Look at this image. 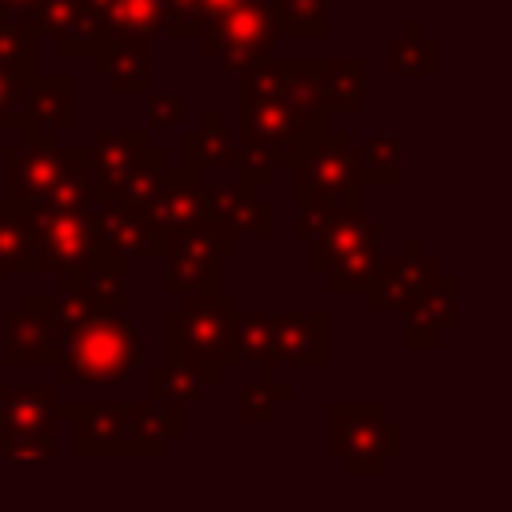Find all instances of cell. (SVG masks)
Masks as SVG:
<instances>
[{
  "label": "cell",
  "instance_id": "cell-10",
  "mask_svg": "<svg viewBox=\"0 0 512 512\" xmlns=\"http://www.w3.org/2000/svg\"><path fill=\"white\" fill-rule=\"evenodd\" d=\"M196 40H200V52L220 68V76H240L252 60L272 56L284 36L276 28L272 0H236Z\"/></svg>",
  "mask_w": 512,
  "mask_h": 512
},
{
  "label": "cell",
  "instance_id": "cell-4",
  "mask_svg": "<svg viewBox=\"0 0 512 512\" xmlns=\"http://www.w3.org/2000/svg\"><path fill=\"white\" fill-rule=\"evenodd\" d=\"M236 108L240 112H236V128H232L236 132L232 168L252 188H268L276 180V172L296 160V152L304 148V140L312 132L288 112L280 92L276 96H240Z\"/></svg>",
  "mask_w": 512,
  "mask_h": 512
},
{
  "label": "cell",
  "instance_id": "cell-21",
  "mask_svg": "<svg viewBox=\"0 0 512 512\" xmlns=\"http://www.w3.org/2000/svg\"><path fill=\"white\" fill-rule=\"evenodd\" d=\"M400 316H404V328H400L404 348H436L460 324V276L440 272L420 300L400 308Z\"/></svg>",
  "mask_w": 512,
  "mask_h": 512
},
{
  "label": "cell",
  "instance_id": "cell-17",
  "mask_svg": "<svg viewBox=\"0 0 512 512\" xmlns=\"http://www.w3.org/2000/svg\"><path fill=\"white\" fill-rule=\"evenodd\" d=\"M204 172L192 164H164L160 180L152 184V192L144 196V216L152 236L164 244L172 232L200 224L204 220Z\"/></svg>",
  "mask_w": 512,
  "mask_h": 512
},
{
  "label": "cell",
  "instance_id": "cell-7",
  "mask_svg": "<svg viewBox=\"0 0 512 512\" xmlns=\"http://www.w3.org/2000/svg\"><path fill=\"white\" fill-rule=\"evenodd\" d=\"M0 456L56 460L60 456V388L0 384Z\"/></svg>",
  "mask_w": 512,
  "mask_h": 512
},
{
  "label": "cell",
  "instance_id": "cell-16",
  "mask_svg": "<svg viewBox=\"0 0 512 512\" xmlns=\"http://www.w3.org/2000/svg\"><path fill=\"white\" fill-rule=\"evenodd\" d=\"M204 220H212L228 240H272L276 236V204L256 196L248 180L204 184Z\"/></svg>",
  "mask_w": 512,
  "mask_h": 512
},
{
  "label": "cell",
  "instance_id": "cell-33",
  "mask_svg": "<svg viewBox=\"0 0 512 512\" xmlns=\"http://www.w3.org/2000/svg\"><path fill=\"white\" fill-rule=\"evenodd\" d=\"M332 4L336 0H272L280 36H292V40H328L332 36Z\"/></svg>",
  "mask_w": 512,
  "mask_h": 512
},
{
  "label": "cell",
  "instance_id": "cell-19",
  "mask_svg": "<svg viewBox=\"0 0 512 512\" xmlns=\"http://www.w3.org/2000/svg\"><path fill=\"white\" fill-rule=\"evenodd\" d=\"M388 236V220L368 216V200H352V204H332L320 220V228L304 240L308 244V272L324 276L344 252L384 240Z\"/></svg>",
  "mask_w": 512,
  "mask_h": 512
},
{
  "label": "cell",
  "instance_id": "cell-9",
  "mask_svg": "<svg viewBox=\"0 0 512 512\" xmlns=\"http://www.w3.org/2000/svg\"><path fill=\"white\" fill-rule=\"evenodd\" d=\"M88 156L100 176V188L108 196L136 200V204H144V196L152 192V184L160 180V172L168 164V152L148 144V128H132V132L96 128Z\"/></svg>",
  "mask_w": 512,
  "mask_h": 512
},
{
  "label": "cell",
  "instance_id": "cell-5",
  "mask_svg": "<svg viewBox=\"0 0 512 512\" xmlns=\"http://www.w3.org/2000/svg\"><path fill=\"white\" fill-rule=\"evenodd\" d=\"M328 452L348 476H384L404 456V424L372 400L328 404Z\"/></svg>",
  "mask_w": 512,
  "mask_h": 512
},
{
  "label": "cell",
  "instance_id": "cell-23",
  "mask_svg": "<svg viewBox=\"0 0 512 512\" xmlns=\"http://www.w3.org/2000/svg\"><path fill=\"white\" fill-rule=\"evenodd\" d=\"M280 100L288 104V112L308 132L328 128V112H324V100H320V60L316 56H288L284 60Z\"/></svg>",
  "mask_w": 512,
  "mask_h": 512
},
{
  "label": "cell",
  "instance_id": "cell-2",
  "mask_svg": "<svg viewBox=\"0 0 512 512\" xmlns=\"http://www.w3.org/2000/svg\"><path fill=\"white\" fill-rule=\"evenodd\" d=\"M148 340L132 324V296L100 308L80 328L60 336L56 352V388L84 384V388H112L124 384L136 368H144Z\"/></svg>",
  "mask_w": 512,
  "mask_h": 512
},
{
  "label": "cell",
  "instance_id": "cell-14",
  "mask_svg": "<svg viewBox=\"0 0 512 512\" xmlns=\"http://www.w3.org/2000/svg\"><path fill=\"white\" fill-rule=\"evenodd\" d=\"M440 272H444L440 260L436 256H424L420 236H408L404 248H400V256H380L376 260V268H372V276H368V284L360 292L364 296V308L368 312H400L412 300H420L436 284Z\"/></svg>",
  "mask_w": 512,
  "mask_h": 512
},
{
  "label": "cell",
  "instance_id": "cell-30",
  "mask_svg": "<svg viewBox=\"0 0 512 512\" xmlns=\"http://www.w3.org/2000/svg\"><path fill=\"white\" fill-rule=\"evenodd\" d=\"M0 276H36L32 224L8 200H0Z\"/></svg>",
  "mask_w": 512,
  "mask_h": 512
},
{
  "label": "cell",
  "instance_id": "cell-18",
  "mask_svg": "<svg viewBox=\"0 0 512 512\" xmlns=\"http://www.w3.org/2000/svg\"><path fill=\"white\" fill-rule=\"evenodd\" d=\"M88 216L96 220V236H100L104 256L124 260V264H132V260H160V240L148 228L144 204L108 196L100 188L92 196V204H88Z\"/></svg>",
  "mask_w": 512,
  "mask_h": 512
},
{
  "label": "cell",
  "instance_id": "cell-34",
  "mask_svg": "<svg viewBox=\"0 0 512 512\" xmlns=\"http://www.w3.org/2000/svg\"><path fill=\"white\" fill-rule=\"evenodd\" d=\"M108 40V28H104V16L92 8V4H76V12L68 16V24L52 36V44H56V56L60 60H88L100 44Z\"/></svg>",
  "mask_w": 512,
  "mask_h": 512
},
{
  "label": "cell",
  "instance_id": "cell-38",
  "mask_svg": "<svg viewBox=\"0 0 512 512\" xmlns=\"http://www.w3.org/2000/svg\"><path fill=\"white\" fill-rule=\"evenodd\" d=\"M232 4H236V0H188V20H192L196 36H200L216 16H224Z\"/></svg>",
  "mask_w": 512,
  "mask_h": 512
},
{
  "label": "cell",
  "instance_id": "cell-1",
  "mask_svg": "<svg viewBox=\"0 0 512 512\" xmlns=\"http://www.w3.org/2000/svg\"><path fill=\"white\" fill-rule=\"evenodd\" d=\"M60 424H72V452L92 456H168L184 436V408L152 400H60Z\"/></svg>",
  "mask_w": 512,
  "mask_h": 512
},
{
  "label": "cell",
  "instance_id": "cell-13",
  "mask_svg": "<svg viewBox=\"0 0 512 512\" xmlns=\"http://www.w3.org/2000/svg\"><path fill=\"white\" fill-rule=\"evenodd\" d=\"M76 128V76L72 72H36L16 108L12 132L20 144H60Z\"/></svg>",
  "mask_w": 512,
  "mask_h": 512
},
{
  "label": "cell",
  "instance_id": "cell-24",
  "mask_svg": "<svg viewBox=\"0 0 512 512\" xmlns=\"http://www.w3.org/2000/svg\"><path fill=\"white\" fill-rule=\"evenodd\" d=\"M320 100L324 112H364L368 108V60L364 56H328L320 60Z\"/></svg>",
  "mask_w": 512,
  "mask_h": 512
},
{
  "label": "cell",
  "instance_id": "cell-11",
  "mask_svg": "<svg viewBox=\"0 0 512 512\" xmlns=\"http://www.w3.org/2000/svg\"><path fill=\"white\" fill-rule=\"evenodd\" d=\"M232 256H240V244L228 240L212 220L188 224L160 244V260H164L160 288L168 296H180L188 288H212V284H220V264Z\"/></svg>",
  "mask_w": 512,
  "mask_h": 512
},
{
  "label": "cell",
  "instance_id": "cell-15",
  "mask_svg": "<svg viewBox=\"0 0 512 512\" xmlns=\"http://www.w3.org/2000/svg\"><path fill=\"white\" fill-rule=\"evenodd\" d=\"M60 332L48 316L44 292H24L16 308L0 312V364L4 368H52Z\"/></svg>",
  "mask_w": 512,
  "mask_h": 512
},
{
  "label": "cell",
  "instance_id": "cell-26",
  "mask_svg": "<svg viewBox=\"0 0 512 512\" xmlns=\"http://www.w3.org/2000/svg\"><path fill=\"white\" fill-rule=\"evenodd\" d=\"M236 160V132L224 128V116L216 108H204L200 124L184 132V164L208 172V168H232Z\"/></svg>",
  "mask_w": 512,
  "mask_h": 512
},
{
  "label": "cell",
  "instance_id": "cell-8",
  "mask_svg": "<svg viewBox=\"0 0 512 512\" xmlns=\"http://www.w3.org/2000/svg\"><path fill=\"white\" fill-rule=\"evenodd\" d=\"M32 224V248H36V276H48L56 284H80L100 268L104 248L96 236V220L88 212H24Z\"/></svg>",
  "mask_w": 512,
  "mask_h": 512
},
{
  "label": "cell",
  "instance_id": "cell-29",
  "mask_svg": "<svg viewBox=\"0 0 512 512\" xmlns=\"http://www.w3.org/2000/svg\"><path fill=\"white\" fill-rule=\"evenodd\" d=\"M92 4L100 16H104V28L108 36H128V32H140V36H164L168 32V12L160 0H84Z\"/></svg>",
  "mask_w": 512,
  "mask_h": 512
},
{
  "label": "cell",
  "instance_id": "cell-25",
  "mask_svg": "<svg viewBox=\"0 0 512 512\" xmlns=\"http://www.w3.org/2000/svg\"><path fill=\"white\" fill-rule=\"evenodd\" d=\"M384 72L388 76H436L440 72V40L420 28V20H404L396 36L384 40Z\"/></svg>",
  "mask_w": 512,
  "mask_h": 512
},
{
  "label": "cell",
  "instance_id": "cell-3",
  "mask_svg": "<svg viewBox=\"0 0 512 512\" xmlns=\"http://www.w3.org/2000/svg\"><path fill=\"white\" fill-rule=\"evenodd\" d=\"M240 296L212 288L180 292V304L164 312V360L188 364L208 388L224 376V348L232 340Z\"/></svg>",
  "mask_w": 512,
  "mask_h": 512
},
{
  "label": "cell",
  "instance_id": "cell-22",
  "mask_svg": "<svg viewBox=\"0 0 512 512\" xmlns=\"http://www.w3.org/2000/svg\"><path fill=\"white\" fill-rule=\"evenodd\" d=\"M92 76H100L112 92H128V96H136V92H148V72H152V64H148V36H140V32H128V36H108L92 56Z\"/></svg>",
  "mask_w": 512,
  "mask_h": 512
},
{
  "label": "cell",
  "instance_id": "cell-39",
  "mask_svg": "<svg viewBox=\"0 0 512 512\" xmlns=\"http://www.w3.org/2000/svg\"><path fill=\"white\" fill-rule=\"evenodd\" d=\"M44 0H0V20H20V24H32L36 8Z\"/></svg>",
  "mask_w": 512,
  "mask_h": 512
},
{
  "label": "cell",
  "instance_id": "cell-41",
  "mask_svg": "<svg viewBox=\"0 0 512 512\" xmlns=\"http://www.w3.org/2000/svg\"><path fill=\"white\" fill-rule=\"evenodd\" d=\"M0 292H4V276H0Z\"/></svg>",
  "mask_w": 512,
  "mask_h": 512
},
{
  "label": "cell",
  "instance_id": "cell-31",
  "mask_svg": "<svg viewBox=\"0 0 512 512\" xmlns=\"http://www.w3.org/2000/svg\"><path fill=\"white\" fill-rule=\"evenodd\" d=\"M360 168H364V188H396L404 184V136L396 132H372L368 144H360Z\"/></svg>",
  "mask_w": 512,
  "mask_h": 512
},
{
  "label": "cell",
  "instance_id": "cell-28",
  "mask_svg": "<svg viewBox=\"0 0 512 512\" xmlns=\"http://www.w3.org/2000/svg\"><path fill=\"white\" fill-rule=\"evenodd\" d=\"M204 392H208V384H204L188 364L164 360V364L144 368V400H152V404L192 408V404L204 400Z\"/></svg>",
  "mask_w": 512,
  "mask_h": 512
},
{
  "label": "cell",
  "instance_id": "cell-32",
  "mask_svg": "<svg viewBox=\"0 0 512 512\" xmlns=\"http://www.w3.org/2000/svg\"><path fill=\"white\" fill-rule=\"evenodd\" d=\"M276 368H256V384H244L236 392V416L244 424H272L280 404H292L296 400V388L292 384H276L272 376Z\"/></svg>",
  "mask_w": 512,
  "mask_h": 512
},
{
  "label": "cell",
  "instance_id": "cell-27",
  "mask_svg": "<svg viewBox=\"0 0 512 512\" xmlns=\"http://www.w3.org/2000/svg\"><path fill=\"white\" fill-rule=\"evenodd\" d=\"M276 368L272 356V312H236L232 340L224 348V368Z\"/></svg>",
  "mask_w": 512,
  "mask_h": 512
},
{
  "label": "cell",
  "instance_id": "cell-20",
  "mask_svg": "<svg viewBox=\"0 0 512 512\" xmlns=\"http://www.w3.org/2000/svg\"><path fill=\"white\" fill-rule=\"evenodd\" d=\"M272 356L288 368H328L332 364V316L324 308L272 312Z\"/></svg>",
  "mask_w": 512,
  "mask_h": 512
},
{
  "label": "cell",
  "instance_id": "cell-6",
  "mask_svg": "<svg viewBox=\"0 0 512 512\" xmlns=\"http://www.w3.org/2000/svg\"><path fill=\"white\" fill-rule=\"evenodd\" d=\"M292 168V200L300 204H352L368 200L360 148L340 128H320L304 140Z\"/></svg>",
  "mask_w": 512,
  "mask_h": 512
},
{
  "label": "cell",
  "instance_id": "cell-12",
  "mask_svg": "<svg viewBox=\"0 0 512 512\" xmlns=\"http://www.w3.org/2000/svg\"><path fill=\"white\" fill-rule=\"evenodd\" d=\"M84 156L64 144H0V200L32 212L56 188V180Z\"/></svg>",
  "mask_w": 512,
  "mask_h": 512
},
{
  "label": "cell",
  "instance_id": "cell-37",
  "mask_svg": "<svg viewBox=\"0 0 512 512\" xmlns=\"http://www.w3.org/2000/svg\"><path fill=\"white\" fill-rule=\"evenodd\" d=\"M148 96V132H168V128H180L188 104L180 92H144Z\"/></svg>",
  "mask_w": 512,
  "mask_h": 512
},
{
  "label": "cell",
  "instance_id": "cell-36",
  "mask_svg": "<svg viewBox=\"0 0 512 512\" xmlns=\"http://www.w3.org/2000/svg\"><path fill=\"white\" fill-rule=\"evenodd\" d=\"M376 260H380V240H372V244H360V248L344 252V256H340V260H336V264L324 272L328 292H332V296L364 292V284H368V276H372Z\"/></svg>",
  "mask_w": 512,
  "mask_h": 512
},
{
  "label": "cell",
  "instance_id": "cell-40",
  "mask_svg": "<svg viewBox=\"0 0 512 512\" xmlns=\"http://www.w3.org/2000/svg\"><path fill=\"white\" fill-rule=\"evenodd\" d=\"M336 4H384V0H336Z\"/></svg>",
  "mask_w": 512,
  "mask_h": 512
},
{
  "label": "cell",
  "instance_id": "cell-35",
  "mask_svg": "<svg viewBox=\"0 0 512 512\" xmlns=\"http://www.w3.org/2000/svg\"><path fill=\"white\" fill-rule=\"evenodd\" d=\"M0 72L32 80L40 72V36L32 24L0 20Z\"/></svg>",
  "mask_w": 512,
  "mask_h": 512
}]
</instances>
